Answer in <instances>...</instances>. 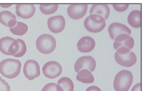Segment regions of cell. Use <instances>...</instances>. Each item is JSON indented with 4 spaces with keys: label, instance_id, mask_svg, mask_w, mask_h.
I'll use <instances>...</instances> for the list:
<instances>
[{
    "label": "cell",
    "instance_id": "cell-22",
    "mask_svg": "<svg viewBox=\"0 0 149 91\" xmlns=\"http://www.w3.org/2000/svg\"><path fill=\"white\" fill-rule=\"evenodd\" d=\"M58 8L57 4H40V10L43 14L49 15L54 13Z\"/></svg>",
    "mask_w": 149,
    "mask_h": 91
},
{
    "label": "cell",
    "instance_id": "cell-16",
    "mask_svg": "<svg viewBox=\"0 0 149 91\" xmlns=\"http://www.w3.org/2000/svg\"><path fill=\"white\" fill-rule=\"evenodd\" d=\"M90 15L101 16L106 20L110 15L109 7L105 4H94L90 10Z\"/></svg>",
    "mask_w": 149,
    "mask_h": 91
},
{
    "label": "cell",
    "instance_id": "cell-26",
    "mask_svg": "<svg viewBox=\"0 0 149 91\" xmlns=\"http://www.w3.org/2000/svg\"><path fill=\"white\" fill-rule=\"evenodd\" d=\"M113 7L115 10L119 12H123L127 10L129 7L128 4H113Z\"/></svg>",
    "mask_w": 149,
    "mask_h": 91
},
{
    "label": "cell",
    "instance_id": "cell-14",
    "mask_svg": "<svg viewBox=\"0 0 149 91\" xmlns=\"http://www.w3.org/2000/svg\"><path fill=\"white\" fill-rule=\"evenodd\" d=\"M134 46V39L128 35H120L117 36L113 43V47L115 49H118L122 47H125L131 49Z\"/></svg>",
    "mask_w": 149,
    "mask_h": 91
},
{
    "label": "cell",
    "instance_id": "cell-17",
    "mask_svg": "<svg viewBox=\"0 0 149 91\" xmlns=\"http://www.w3.org/2000/svg\"><path fill=\"white\" fill-rule=\"evenodd\" d=\"M0 23L10 28H13L17 23L16 16L9 11L0 12Z\"/></svg>",
    "mask_w": 149,
    "mask_h": 91
},
{
    "label": "cell",
    "instance_id": "cell-29",
    "mask_svg": "<svg viewBox=\"0 0 149 91\" xmlns=\"http://www.w3.org/2000/svg\"><path fill=\"white\" fill-rule=\"evenodd\" d=\"M12 6L11 4H0V6L3 8H8Z\"/></svg>",
    "mask_w": 149,
    "mask_h": 91
},
{
    "label": "cell",
    "instance_id": "cell-6",
    "mask_svg": "<svg viewBox=\"0 0 149 91\" xmlns=\"http://www.w3.org/2000/svg\"><path fill=\"white\" fill-rule=\"evenodd\" d=\"M19 44L15 39L6 36L0 40V51L7 56H14L19 51Z\"/></svg>",
    "mask_w": 149,
    "mask_h": 91
},
{
    "label": "cell",
    "instance_id": "cell-9",
    "mask_svg": "<svg viewBox=\"0 0 149 91\" xmlns=\"http://www.w3.org/2000/svg\"><path fill=\"white\" fill-rule=\"evenodd\" d=\"M62 67L57 61H52L46 63L42 67L44 75L49 79H55L62 73Z\"/></svg>",
    "mask_w": 149,
    "mask_h": 91
},
{
    "label": "cell",
    "instance_id": "cell-5",
    "mask_svg": "<svg viewBox=\"0 0 149 91\" xmlns=\"http://www.w3.org/2000/svg\"><path fill=\"white\" fill-rule=\"evenodd\" d=\"M85 28L92 33L102 31L106 26V20L101 16L90 15L84 22Z\"/></svg>",
    "mask_w": 149,
    "mask_h": 91
},
{
    "label": "cell",
    "instance_id": "cell-2",
    "mask_svg": "<svg viewBox=\"0 0 149 91\" xmlns=\"http://www.w3.org/2000/svg\"><path fill=\"white\" fill-rule=\"evenodd\" d=\"M115 58L118 64L123 67H130L136 63V55L128 48L122 47L117 49Z\"/></svg>",
    "mask_w": 149,
    "mask_h": 91
},
{
    "label": "cell",
    "instance_id": "cell-1",
    "mask_svg": "<svg viewBox=\"0 0 149 91\" xmlns=\"http://www.w3.org/2000/svg\"><path fill=\"white\" fill-rule=\"evenodd\" d=\"M22 63L13 58H8L0 63V73L8 79H14L20 73Z\"/></svg>",
    "mask_w": 149,
    "mask_h": 91
},
{
    "label": "cell",
    "instance_id": "cell-25",
    "mask_svg": "<svg viewBox=\"0 0 149 91\" xmlns=\"http://www.w3.org/2000/svg\"><path fill=\"white\" fill-rule=\"evenodd\" d=\"M0 91H11L9 84L0 76Z\"/></svg>",
    "mask_w": 149,
    "mask_h": 91
},
{
    "label": "cell",
    "instance_id": "cell-12",
    "mask_svg": "<svg viewBox=\"0 0 149 91\" xmlns=\"http://www.w3.org/2000/svg\"><path fill=\"white\" fill-rule=\"evenodd\" d=\"M108 32L111 40H115L116 38L120 35L131 34V30L127 26L119 23H113L110 25Z\"/></svg>",
    "mask_w": 149,
    "mask_h": 91
},
{
    "label": "cell",
    "instance_id": "cell-4",
    "mask_svg": "<svg viewBox=\"0 0 149 91\" xmlns=\"http://www.w3.org/2000/svg\"><path fill=\"white\" fill-rule=\"evenodd\" d=\"M36 46L41 53L45 54H50L56 49V39L50 35L43 34L37 39Z\"/></svg>",
    "mask_w": 149,
    "mask_h": 91
},
{
    "label": "cell",
    "instance_id": "cell-15",
    "mask_svg": "<svg viewBox=\"0 0 149 91\" xmlns=\"http://www.w3.org/2000/svg\"><path fill=\"white\" fill-rule=\"evenodd\" d=\"M95 41L90 36H84L80 39L77 44L78 49L82 53H90L95 48Z\"/></svg>",
    "mask_w": 149,
    "mask_h": 91
},
{
    "label": "cell",
    "instance_id": "cell-10",
    "mask_svg": "<svg viewBox=\"0 0 149 91\" xmlns=\"http://www.w3.org/2000/svg\"><path fill=\"white\" fill-rule=\"evenodd\" d=\"M86 4H73L69 6L68 14L73 20H79L82 18L86 13L88 10Z\"/></svg>",
    "mask_w": 149,
    "mask_h": 91
},
{
    "label": "cell",
    "instance_id": "cell-18",
    "mask_svg": "<svg viewBox=\"0 0 149 91\" xmlns=\"http://www.w3.org/2000/svg\"><path fill=\"white\" fill-rule=\"evenodd\" d=\"M142 13L140 10L131 11L128 17V22L132 27L135 28H141L142 26Z\"/></svg>",
    "mask_w": 149,
    "mask_h": 91
},
{
    "label": "cell",
    "instance_id": "cell-3",
    "mask_svg": "<svg viewBox=\"0 0 149 91\" xmlns=\"http://www.w3.org/2000/svg\"><path fill=\"white\" fill-rule=\"evenodd\" d=\"M133 82V75L128 70L119 72L115 76L113 86L116 91H128Z\"/></svg>",
    "mask_w": 149,
    "mask_h": 91
},
{
    "label": "cell",
    "instance_id": "cell-7",
    "mask_svg": "<svg viewBox=\"0 0 149 91\" xmlns=\"http://www.w3.org/2000/svg\"><path fill=\"white\" fill-rule=\"evenodd\" d=\"M24 76L29 81H33L41 74L39 63L34 60H29L24 63L23 67Z\"/></svg>",
    "mask_w": 149,
    "mask_h": 91
},
{
    "label": "cell",
    "instance_id": "cell-28",
    "mask_svg": "<svg viewBox=\"0 0 149 91\" xmlns=\"http://www.w3.org/2000/svg\"><path fill=\"white\" fill-rule=\"evenodd\" d=\"M141 83L135 85L132 89L131 91H141Z\"/></svg>",
    "mask_w": 149,
    "mask_h": 91
},
{
    "label": "cell",
    "instance_id": "cell-13",
    "mask_svg": "<svg viewBox=\"0 0 149 91\" xmlns=\"http://www.w3.org/2000/svg\"><path fill=\"white\" fill-rule=\"evenodd\" d=\"M16 13L21 18L28 19L35 14L36 8L32 4H18L16 6Z\"/></svg>",
    "mask_w": 149,
    "mask_h": 91
},
{
    "label": "cell",
    "instance_id": "cell-19",
    "mask_svg": "<svg viewBox=\"0 0 149 91\" xmlns=\"http://www.w3.org/2000/svg\"><path fill=\"white\" fill-rule=\"evenodd\" d=\"M77 79L84 83H92L94 82V77L93 74L87 70L79 71L77 74Z\"/></svg>",
    "mask_w": 149,
    "mask_h": 91
},
{
    "label": "cell",
    "instance_id": "cell-27",
    "mask_svg": "<svg viewBox=\"0 0 149 91\" xmlns=\"http://www.w3.org/2000/svg\"><path fill=\"white\" fill-rule=\"evenodd\" d=\"M86 91H102L101 89L96 86H91L86 89Z\"/></svg>",
    "mask_w": 149,
    "mask_h": 91
},
{
    "label": "cell",
    "instance_id": "cell-24",
    "mask_svg": "<svg viewBox=\"0 0 149 91\" xmlns=\"http://www.w3.org/2000/svg\"><path fill=\"white\" fill-rule=\"evenodd\" d=\"M41 91H63L60 85L54 83H49L44 86Z\"/></svg>",
    "mask_w": 149,
    "mask_h": 91
},
{
    "label": "cell",
    "instance_id": "cell-21",
    "mask_svg": "<svg viewBox=\"0 0 149 91\" xmlns=\"http://www.w3.org/2000/svg\"><path fill=\"white\" fill-rule=\"evenodd\" d=\"M57 85H60L63 91H74V83L69 77H63L57 82Z\"/></svg>",
    "mask_w": 149,
    "mask_h": 91
},
{
    "label": "cell",
    "instance_id": "cell-23",
    "mask_svg": "<svg viewBox=\"0 0 149 91\" xmlns=\"http://www.w3.org/2000/svg\"><path fill=\"white\" fill-rule=\"evenodd\" d=\"M17 41H18L19 44V49L17 53L13 56L15 57H22L26 53L27 47L25 42L23 40H20V39H17Z\"/></svg>",
    "mask_w": 149,
    "mask_h": 91
},
{
    "label": "cell",
    "instance_id": "cell-20",
    "mask_svg": "<svg viewBox=\"0 0 149 91\" xmlns=\"http://www.w3.org/2000/svg\"><path fill=\"white\" fill-rule=\"evenodd\" d=\"M10 32L16 35L22 36L25 34L28 31V26L23 22H17L15 26L10 29Z\"/></svg>",
    "mask_w": 149,
    "mask_h": 91
},
{
    "label": "cell",
    "instance_id": "cell-11",
    "mask_svg": "<svg viewBox=\"0 0 149 91\" xmlns=\"http://www.w3.org/2000/svg\"><path fill=\"white\" fill-rule=\"evenodd\" d=\"M47 24L49 31L54 33H58L65 29L66 21L63 16L59 15L49 18Z\"/></svg>",
    "mask_w": 149,
    "mask_h": 91
},
{
    "label": "cell",
    "instance_id": "cell-8",
    "mask_svg": "<svg viewBox=\"0 0 149 91\" xmlns=\"http://www.w3.org/2000/svg\"><path fill=\"white\" fill-rule=\"evenodd\" d=\"M96 67V61L91 56H84L79 58L74 64V70L78 73L82 70H87L93 72Z\"/></svg>",
    "mask_w": 149,
    "mask_h": 91
}]
</instances>
